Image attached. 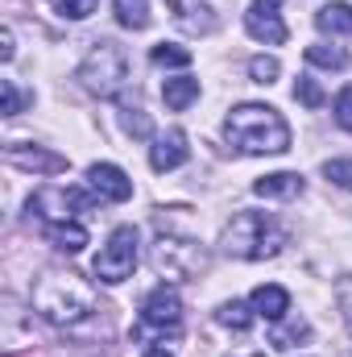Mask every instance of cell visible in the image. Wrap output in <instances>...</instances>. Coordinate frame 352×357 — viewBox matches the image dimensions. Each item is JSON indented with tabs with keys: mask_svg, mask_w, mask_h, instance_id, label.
<instances>
[{
	"mask_svg": "<svg viewBox=\"0 0 352 357\" xmlns=\"http://www.w3.org/2000/svg\"><path fill=\"white\" fill-rule=\"evenodd\" d=\"M33 312L54 328H75L95 316V287L71 270H46L33 282Z\"/></svg>",
	"mask_w": 352,
	"mask_h": 357,
	"instance_id": "6da1fadb",
	"label": "cell"
},
{
	"mask_svg": "<svg viewBox=\"0 0 352 357\" xmlns=\"http://www.w3.org/2000/svg\"><path fill=\"white\" fill-rule=\"evenodd\" d=\"M224 137L241 154H282V150H290V125L269 104H237L224 121Z\"/></svg>",
	"mask_w": 352,
	"mask_h": 357,
	"instance_id": "7a4b0ae2",
	"label": "cell"
},
{
	"mask_svg": "<svg viewBox=\"0 0 352 357\" xmlns=\"http://www.w3.org/2000/svg\"><path fill=\"white\" fill-rule=\"evenodd\" d=\"M282 245H286V229L269 212H237L232 225L224 229V254H232L241 262L278 258Z\"/></svg>",
	"mask_w": 352,
	"mask_h": 357,
	"instance_id": "3957f363",
	"label": "cell"
},
{
	"mask_svg": "<svg viewBox=\"0 0 352 357\" xmlns=\"http://www.w3.org/2000/svg\"><path fill=\"white\" fill-rule=\"evenodd\" d=\"M79 84L91 96H99V100L120 96V88L129 84V59H125V50L116 42H95L91 54L83 59V67H79Z\"/></svg>",
	"mask_w": 352,
	"mask_h": 357,
	"instance_id": "277c9868",
	"label": "cell"
},
{
	"mask_svg": "<svg viewBox=\"0 0 352 357\" xmlns=\"http://www.w3.org/2000/svg\"><path fill=\"white\" fill-rule=\"evenodd\" d=\"M150 262L158 274H166V278H195L199 270L207 266V254H203V245H195V241H186V237H170V233H162L158 241H154V250H150Z\"/></svg>",
	"mask_w": 352,
	"mask_h": 357,
	"instance_id": "5b68a950",
	"label": "cell"
},
{
	"mask_svg": "<svg viewBox=\"0 0 352 357\" xmlns=\"http://www.w3.org/2000/svg\"><path fill=\"white\" fill-rule=\"evenodd\" d=\"M91 199L88 191H79V187H58V183H50V187H38L33 195H29V212L38 216V220H46V225H67V220H75L79 212H91Z\"/></svg>",
	"mask_w": 352,
	"mask_h": 357,
	"instance_id": "8992f818",
	"label": "cell"
},
{
	"mask_svg": "<svg viewBox=\"0 0 352 357\" xmlns=\"http://www.w3.org/2000/svg\"><path fill=\"white\" fill-rule=\"evenodd\" d=\"M133 266H137V229L133 225H120V229H112L108 245L95 254L91 274L99 282H125L133 274Z\"/></svg>",
	"mask_w": 352,
	"mask_h": 357,
	"instance_id": "52a82bcc",
	"label": "cell"
},
{
	"mask_svg": "<svg viewBox=\"0 0 352 357\" xmlns=\"http://www.w3.org/2000/svg\"><path fill=\"white\" fill-rule=\"evenodd\" d=\"M141 324L145 328H158V333H178L182 324V299H178L175 287H154L141 303Z\"/></svg>",
	"mask_w": 352,
	"mask_h": 357,
	"instance_id": "ba28073f",
	"label": "cell"
},
{
	"mask_svg": "<svg viewBox=\"0 0 352 357\" xmlns=\"http://www.w3.org/2000/svg\"><path fill=\"white\" fill-rule=\"evenodd\" d=\"M282 0H253L249 4V13H245V29H249V38H257L265 46H282L286 38H290V29H286V21H282Z\"/></svg>",
	"mask_w": 352,
	"mask_h": 357,
	"instance_id": "9c48e42d",
	"label": "cell"
},
{
	"mask_svg": "<svg viewBox=\"0 0 352 357\" xmlns=\"http://www.w3.org/2000/svg\"><path fill=\"white\" fill-rule=\"evenodd\" d=\"M88 183H91V191H95V199H108V204H125L133 195V178L125 175L116 162H91Z\"/></svg>",
	"mask_w": 352,
	"mask_h": 357,
	"instance_id": "30bf717a",
	"label": "cell"
},
{
	"mask_svg": "<svg viewBox=\"0 0 352 357\" xmlns=\"http://www.w3.org/2000/svg\"><path fill=\"white\" fill-rule=\"evenodd\" d=\"M4 158L13 162V167H21V171H38V175H63L67 171V158L63 154H50V150H25L21 142H13V146H4Z\"/></svg>",
	"mask_w": 352,
	"mask_h": 357,
	"instance_id": "8fae6325",
	"label": "cell"
},
{
	"mask_svg": "<svg viewBox=\"0 0 352 357\" xmlns=\"http://www.w3.org/2000/svg\"><path fill=\"white\" fill-rule=\"evenodd\" d=\"M186 133L182 129H170V133H162V137H154V146H150V167L158 171V175H166V171H178L182 162H186Z\"/></svg>",
	"mask_w": 352,
	"mask_h": 357,
	"instance_id": "7c38bea8",
	"label": "cell"
},
{
	"mask_svg": "<svg viewBox=\"0 0 352 357\" xmlns=\"http://www.w3.org/2000/svg\"><path fill=\"white\" fill-rule=\"evenodd\" d=\"M166 8L175 13V21L186 33H211V25H216L207 0H166Z\"/></svg>",
	"mask_w": 352,
	"mask_h": 357,
	"instance_id": "4fadbf2b",
	"label": "cell"
},
{
	"mask_svg": "<svg viewBox=\"0 0 352 357\" xmlns=\"http://www.w3.org/2000/svg\"><path fill=\"white\" fill-rule=\"evenodd\" d=\"M249 303H253V312H257L262 320H269V324L286 320V312H290V295H286V287H278V282L257 287V291L249 295Z\"/></svg>",
	"mask_w": 352,
	"mask_h": 357,
	"instance_id": "5bb4252c",
	"label": "cell"
},
{
	"mask_svg": "<svg viewBox=\"0 0 352 357\" xmlns=\"http://www.w3.org/2000/svg\"><path fill=\"white\" fill-rule=\"evenodd\" d=\"M303 175L298 171H273V175H262L253 183V191L262 195V199H298L303 195Z\"/></svg>",
	"mask_w": 352,
	"mask_h": 357,
	"instance_id": "9a60e30c",
	"label": "cell"
},
{
	"mask_svg": "<svg viewBox=\"0 0 352 357\" xmlns=\"http://www.w3.org/2000/svg\"><path fill=\"white\" fill-rule=\"evenodd\" d=\"M46 237L63 250V254H83L88 245V229L79 220H67V225H46Z\"/></svg>",
	"mask_w": 352,
	"mask_h": 357,
	"instance_id": "2e32d148",
	"label": "cell"
},
{
	"mask_svg": "<svg viewBox=\"0 0 352 357\" xmlns=\"http://www.w3.org/2000/svg\"><path fill=\"white\" fill-rule=\"evenodd\" d=\"M162 100H166V108L182 112L186 104H195V100H199V79H191V75L166 79V84H162Z\"/></svg>",
	"mask_w": 352,
	"mask_h": 357,
	"instance_id": "e0dca14e",
	"label": "cell"
},
{
	"mask_svg": "<svg viewBox=\"0 0 352 357\" xmlns=\"http://www.w3.org/2000/svg\"><path fill=\"white\" fill-rule=\"evenodd\" d=\"M315 25L323 29V33H352V4H323L319 13H315Z\"/></svg>",
	"mask_w": 352,
	"mask_h": 357,
	"instance_id": "ac0fdd59",
	"label": "cell"
},
{
	"mask_svg": "<svg viewBox=\"0 0 352 357\" xmlns=\"http://www.w3.org/2000/svg\"><path fill=\"white\" fill-rule=\"evenodd\" d=\"M311 337V324L303 320V316H294V320H286V324H278V328H269V345L273 349H294L298 341H307Z\"/></svg>",
	"mask_w": 352,
	"mask_h": 357,
	"instance_id": "d6986e66",
	"label": "cell"
},
{
	"mask_svg": "<svg viewBox=\"0 0 352 357\" xmlns=\"http://www.w3.org/2000/svg\"><path fill=\"white\" fill-rule=\"evenodd\" d=\"M253 303H241V299H232V303H220V312H216V320L224 324V328H232V333H249V324H253Z\"/></svg>",
	"mask_w": 352,
	"mask_h": 357,
	"instance_id": "ffe728a7",
	"label": "cell"
},
{
	"mask_svg": "<svg viewBox=\"0 0 352 357\" xmlns=\"http://www.w3.org/2000/svg\"><path fill=\"white\" fill-rule=\"evenodd\" d=\"M307 63L311 67H328V71H344L349 67V54H344V46L319 42V46H307Z\"/></svg>",
	"mask_w": 352,
	"mask_h": 357,
	"instance_id": "44dd1931",
	"label": "cell"
},
{
	"mask_svg": "<svg viewBox=\"0 0 352 357\" xmlns=\"http://www.w3.org/2000/svg\"><path fill=\"white\" fill-rule=\"evenodd\" d=\"M116 21L125 29H145L150 25V0H116Z\"/></svg>",
	"mask_w": 352,
	"mask_h": 357,
	"instance_id": "7402d4cb",
	"label": "cell"
},
{
	"mask_svg": "<svg viewBox=\"0 0 352 357\" xmlns=\"http://www.w3.org/2000/svg\"><path fill=\"white\" fill-rule=\"evenodd\" d=\"M150 63H158V67H191V50H186V46L162 42V46L150 50Z\"/></svg>",
	"mask_w": 352,
	"mask_h": 357,
	"instance_id": "603a6c76",
	"label": "cell"
},
{
	"mask_svg": "<svg viewBox=\"0 0 352 357\" xmlns=\"http://www.w3.org/2000/svg\"><path fill=\"white\" fill-rule=\"evenodd\" d=\"M294 100L307 104V108H323V88H319L311 75H298V84H294Z\"/></svg>",
	"mask_w": 352,
	"mask_h": 357,
	"instance_id": "cb8c5ba5",
	"label": "cell"
},
{
	"mask_svg": "<svg viewBox=\"0 0 352 357\" xmlns=\"http://www.w3.org/2000/svg\"><path fill=\"white\" fill-rule=\"evenodd\" d=\"M50 4L58 8V17H67V21H83V17L95 13L99 0H50Z\"/></svg>",
	"mask_w": 352,
	"mask_h": 357,
	"instance_id": "d4e9b609",
	"label": "cell"
},
{
	"mask_svg": "<svg viewBox=\"0 0 352 357\" xmlns=\"http://www.w3.org/2000/svg\"><path fill=\"white\" fill-rule=\"evenodd\" d=\"M278 71H282V63H278V59H269V54H257V59L249 63L253 84H273V79H278Z\"/></svg>",
	"mask_w": 352,
	"mask_h": 357,
	"instance_id": "484cf974",
	"label": "cell"
},
{
	"mask_svg": "<svg viewBox=\"0 0 352 357\" xmlns=\"http://www.w3.org/2000/svg\"><path fill=\"white\" fill-rule=\"evenodd\" d=\"M323 175H328V183L352 191V158H332V162H323Z\"/></svg>",
	"mask_w": 352,
	"mask_h": 357,
	"instance_id": "4316f807",
	"label": "cell"
},
{
	"mask_svg": "<svg viewBox=\"0 0 352 357\" xmlns=\"http://www.w3.org/2000/svg\"><path fill=\"white\" fill-rule=\"evenodd\" d=\"M125 133H133V137H150L154 133V125H150V116L141 112V108H125Z\"/></svg>",
	"mask_w": 352,
	"mask_h": 357,
	"instance_id": "83f0119b",
	"label": "cell"
},
{
	"mask_svg": "<svg viewBox=\"0 0 352 357\" xmlns=\"http://www.w3.org/2000/svg\"><path fill=\"white\" fill-rule=\"evenodd\" d=\"M332 112H336V125H340V129H349V133H352V88H344L340 96H336Z\"/></svg>",
	"mask_w": 352,
	"mask_h": 357,
	"instance_id": "f1b7e54d",
	"label": "cell"
},
{
	"mask_svg": "<svg viewBox=\"0 0 352 357\" xmlns=\"http://www.w3.org/2000/svg\"><path fill=\"white\" fill-rule=\"evenodd\" d=\"M0 100H4V104H0V112H4V116H17V112H21V91H17L13 79H4V84H0Z\"/></svg>",
	"mask_w": 352,
	"mask_h": 357,
	"instance_id": "f546056e",
	"label": "cell"
},
{
	"mask_svg": "<svg viewBox=\"0 0 352 357\" xmlns=\"http://www.w3.org/2000/svg\"><path fill=\"white\" fill-rule=\"evenodd\" d=\"M336 299H340V312H344V324H349V333H352V278H344V282H340V291H336Z\"/></svg>",
	"mask_w": 352,
	"mask_h": 357,
	"instance_id": "4dcf8cb0",
	"label": "cell"
},
{
	"mask_svg": "<svg viewBox=\"0 0 352 357\" xmlns=\"http://www.w3.org/2000/svg\"><path fill=\"white\" fill-rule=\"evenodd\" d=\"M0 59H4V63H13V29H4V33H0Z\"/></svg>",
	"mask_w": 352,
	"mask_h": 357,
	"instance_id": "1f68e13d",
	"label": "cell"
},
{
	"mask_svg": "<svg viewBox=\"0 0 352 357\" xmlns=\"http://www.w3.org/2000/svg\"><path fill=\"white\" fill-rule=\"evenodd\" d=\"M145 357H175V354H170V349H162V345H150V349H145Z\"/></svg>",
	"mask_w": 352,
	"mask_h": 357,
	"instance_id": "d6a6232c",
	"label": "cell"
}]
</instances>
